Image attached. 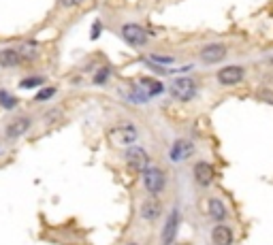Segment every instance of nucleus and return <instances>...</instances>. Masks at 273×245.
Instances as JSON below:
<instances>
[{
  "label": "nucleus",
  "instance_id": "1",
  "mask_svg": "<svg viewBox=\"0 0 273 245\" xmlns=\"http://www.w3.org/2000/svg\"><path fill=\"white\" fill-rule=\"evenodd\" d=\"M169 92L177 101H192L196 96V81L192 77H175L169 85Z\"/></svg>",
  "mask_w": 273,
  "mask_h": 245
},
{
  "label": "nucleus",
  "instance_id": "2",
  "mask_svg": "<svg viewBox=\"0 0 273 245\" xmlns=\"http://www.w3.org/2000/svg\"><path fill=\"white\" fill-rule=\"evenodd\" d=\"M143 185L149 194H154V196L160 194L167 185V177H165V173H162V168L156 166V164H149L147 168H145L143 171Z\"/></svg>",
  "mask_w": 273,
  "mask_h": 245
},
{
  "label": "nucleus",
  "instance_id": "3",
  "mask_svg": "<svg viewBox=\"0 0 273 245\" xmlns=\"http://www.w3.org/2000/svg\"><path fill=\"white\" fill-rule=\"evenodd\" d=\"M126 164H128L132 171L143 173L145 168L149 166V156H147V151H145L143 147H139V145H130V147L126 149Z\"/></svg>",
  "mask_w": 273,
  "mask_h": 245
},
{
  "label": "nucleus",
  "instance_id": "4",
  "mask_svg": "<svg viewBox=\"0 0 273 245\" xmlns=\"http://www.w3.org/2000/svg\"><path fill=\"white\" fill-rule=\"evenodd\" d=\"M137 137H139V130L135 124H122L118 128L111 130V141L115 145H135L137 143Z\"/></svg>",
  "mask_w": 273,
  "mask_h": 245
},
{
  "label": "nucleus",
  "instance_id": "5",
  "mask_svg": "<svg viewBox=\"0 0 273 245\" xmlns=\"http://www.w3.org/2000/svg\"><path fill=\"white\" fill-rule=\"evenodd\" d=\"M122 39L132 47H143L147 43V32L139 24H124L122 26Z\"/></svg>",
  "mask_w": 273,
  "mask_h": 245
},
{
  "label": "nucleus",
  "instance_id": "6",
  "mask_svg": "<svg viewBox=\"0 0 273 245\" xmlns=\"http://www.w3.org/2000/svg\"><path fill=\"white\" fill-rule=\"evenodd\" d=\"M199 58L205 64H218V62H222L224 58H226V45L222 43H211V45H205V47L201 49V54Z\"/></svg>",
  "mask_w": 273,
  "mask_h": 245
},
{
  "label": "nucleus",
  "instance_id": "7",
  "mask_svg": "<svg viewBox=\"0 0 273 245\" xmlns=\"http://www.w3.org/2000/svg\"><path fill=\"white\" fill-rule=\"evenodd\" d=\"M218 83L222 85H237L239 81H243V68L241 66H224L218 71Z\"/></svg>",
  "mask_w": 273,
  "mask_h": 245
},
{
  "label": "nucleus",
  "instance_id": "8",
  "mask_svg": "<svg viewBox=\"0 0 273 245\" xmlns=\"http://www.w3.org/2000/svg\"><path fill=\"white\" fill-rule=\"evenodd\" d=\"M137 90L141 92L145 98H152V96H158L162 94V90H165V85L160 83L158 79H149V77H141L137 81Z\"/></svg>",
  "mask_w": 273,
  "mask_h": 245
},
{
  "label": "nucleus",
  "instance_id": "9",
  "mask_svg": "<svg viewBox=\"0 0 273 245\" xmlns=\"http://www.w3.org/2000/svg\"><path fill=\"white\" fill-rule=\"evenodd\" d=\"M177 228H179V211L173 209L169 220H167V224H165V230H162V245H171L173 241H175Z\"/></svg>",
  "mask_w": 273,
  "mask_h": 245
},
{
  "label": "nucleus",
  "instance_id": "10",
  "mask_svg": "<svg viewBox=\"0 0 273 245\" xmlns=\"http://www.w3.org/2000/svg\"><path fill=\"white\" fill-rule=\"evenodd\" d=\"M192 151H194L192 143H188V141H184V139H179V141L173 143V147H171V151H169V158H171L173 162H182V160H186V158H190V156H192Z\"/></svg>",
  "mask_w": 273,
  "mask_h": 245
},
{
  "label": "nucleus",
  "instance_id": "11",
  "mask_svg": "<svg viewBox=\"0 0 273 245\" xmlns=\"http://www.w3.org/2000/svg\"><path fill=\"white\" fill-rule=\"evenodd\" d=\"M28 128H30V120H28V118H15L13 122H9V124H7L4 135H7V139H17V137L24 135Z\"/></svg>",
  "mask_w": 273,
  "mask_h": 245
},
{
  "label": "nucleus",
  "instance_id": "12",
  "mask_svg": "<svg viewBox=\"0 0 273 245\" xmlns=\"http://www.w3.org/2000/svg\"><path fill=\"white\" fill-rule=\"evenodd\" d=\"M194 179L201 185H209L213 182V166L209 162H196L194 164Z\"/></svg>",
  "mask_w": 273,
  "mask_h": 245
},
{
  "label": "nucleus",
  "instance_id": "13",
  "mask_svg": "<svg viewBox=\"0 0 273 245\" xmlns=\"http://www.w3.org/2000/svg\"><path fill=\"white\" fill-rule=\"evenodd\" d=\"M211 241L213 245H233V230L224 224H218L211 230Z\"/></svg>",
  "mask_w": 273,
  "mask_h": 245
},
{
  "label": "nucleus",
  "instance_id": "14",
  "mask_svg": "<svg viewBox=\"0 0 273 245\" xmlns=\"http://www.w3.org/2000/svg\"><path fill=\"white\" fill-rule=\"evenodd\" d=\"M21 62H24V58L20 56V51L17 49H2L0 51V66L15 68V66H20Z\"/></svg>",
  "mask_w": 273,
  "mask_h": 245
},
{
  "label": "nucleus",
  "instance_id": "15",
  "mask_svg": "<svg viewBox=\"0 0 273 245\" xmlns=\"http://www.w3.org/2000/svg\"><path fill=\"white\" fill-rule=\"evenodd\" d=\"M17 51H20V56L24 58V60H34V58H39V43H34V41H26V43H20L15 47Z\"/></svg>",
  "mask_w": 273,
  "mask_h": 245
},
{
  "label": "nucleus",
  "instance_id": "16",
  "mask_svg": "<svg viewBox=\"0 0 273 245\" xmlns=\"http://www.w3.org/2000/svg\"><path fill=\"white\" fill-rule=\"evenodd\" d=\"M209 215L216 222L226 220V207L220 198H209Z\"/></svg>",
  "mask_w": 273,
  "mask_h": 245
},
{
  "label": "nucleus",
  "instance_id": "17",
  "mask_svg": "<svg viewBox=\"0 0 273 245\" xmlns=\"http://www.w3.org/2000/svg\"><path fill=\"white\" fill-rule=\"evenodd\" d=\"M141 215L147 222H154V220H158V215H160V203H156V201H147L143 205L141 209Z\"/></svg>",
  "mask_w": 273,
  "mask_h": 245
},
{
  "label": "nucleus",
  "instance_id": "18",
  "mask_svg": "<svg viewBox=\"0 0 273 245\" xmlns=\"http://www.w3.org/2000/svg\"><path fill=\"white\" fill-rule=\"evenodd\" d=\"M45 83V77H28L24 81H20V87L21 90H30V87H39V85H43Z\"/></svg>",
  "mask_w": 273,
  "mask_h": 245
},
{
  "label": "nucleus",
  "instance_id": "19",
  "mask_svg": "<svg viewBox=\"0 0 273 245\" xmlns=\"http://www.w3.org/2000/svg\"><path fill=\"white\" fill-rule=\"evenodd\" d=\"M0 104H2L4 109H15V104H17V101L13 96L9 94V92H4V90H0Z\"/></svg>",
  "mask_w": 273,
  "mask_h": 245
},
{
  "label": "nucleus",
  "instance_id": "20",
  "mask_svg": "<svg viewBox=\"0 0 273 245\" xmlns=\"http://www.w3.org/2000/svg\"><path fill=\"white\" fill-rule=\"evenodd\" d=\"M149 60L156 62V64H162V66H169V64L175 62V58H167V56H158V54H152Z\"/></svg>",
  "mask_w": 273,
  "mask_h": 245
},
{
  "label": "nucleus",
  "instance_id": "21",
  "mask_svg": "<svg viewBox=\"0 0 273 245\" xmlns=\"http://www.w3.org/2000/svg\"><path fill=\"white\" fill-rule=\"evenodd\" d=\"M109 75H111V71H109L107 66H105V68H101V71L96 73V77H94V83H96V85H101V83H107Z\"/></svg>",
  "mask_w": 273,
  "mask_h": 245
},
{
  "label": "nucleus",
  "instance_id": "22",
  "mask_svg": "<svg viewBox=\"0 0 273 245\" xmlns=\"http://www.w3.org/2000/svg\"><path fill=\"white\" fill-rule=\"evenodd\" d=\"M54 94H56V87H45V90H41L34 98H37V101H49Z\"/></svg>",
  "mask_w": 273,
  "mask_h": 245
},
{
  "label": "nucleus",
  "instance_id": "23",
  "mask_svg": "<svg viewBox=\"0 0 273 245\" xmlns=\"http://www.w3.org/2000/svg\"><path fill=\"white\" fill-rule=\"evenodd\" d=\"M60 2H62V7H68V9H71V7H77L81 0H60Z\"/></svg>",
  "mask_w": 273,
  "mask_h": 245
},
{
  "label": "nucleus",
  "instance_id": "24",
  "mask_svg": "<svg viewBox=\"0 0 273 245\" xmlns=\"http://www.w3.org/2000/svg\"><path fill=\"white\" fill-rule=\"evenodd\" d=\"M94 30H92V39H98V34H101V21H94Z\"/></svg>",
  "mask_w": 273,
  "mask_h": 245
},
{
  "label": "nucleus",
  "instance_id": "25",
  "mask_svg": "<svg viewBox=\"0 0 273 245\" xmlns=\"http://www.w3.org/2000/svg\"><path fill=\"white\" fill-rule=\"evenodd\" d=\"M128 245H137V243H128Z\"/></svg>",
  "mask_w": 273,
  "mask_h": 245
}]
</instances>
